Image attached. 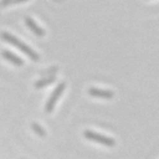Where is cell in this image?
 Returning <instances> with one entry per match:
<instances>
[{
    "instance_id": "1",
    "label": "cell",
    "mask_w": 159,
    "mask_h": 159,
    "mask_svg": "<svg viewBox=\"0 0 159 159\" xmlns=\"http://www.w3.org/2000/svg\"><path fill=\"white\" fill-rule=\"evenodd\" d=\"M0 36H1V39H2L4 41H6V42H9V43H11V45H14V46H16V47L20 48L22 52H25L31 60H34V61H37V60H39V55H37L32 48H30L27 45H25V43L21 42L19 39H16L15 36L10 35L9 32H1Z\"/></svg>"
},
{
    "instance_id": "2",
    "label": "cell",
    "mask_w": 159,
    "mask_h": 159,
    "mask_svg": "<svg viewBox=\"0 0 159 159\" xmlns=\"http://www.w3.org/2000/svg\"><path fill=\"white\" fill-rule=\"evenodd\" d=\"M84 138L88 139V140H92V142H96V143H101L106 147H113L116 144L114 139L111 138V137H106V135H102V134H98L96 132H92V130H84L83 133Z\"/></svg>"
},
{
    "instance_id": "3",
    "label": "cell",
    "mask_w": 159,
    "mask_h": 159,
    "mask_svg": "<svg viewBox=\"0 0 159 159\" xmlns=\"http://www.w3.org/2000/svg\"><path fill=\"white\" fill-rule=\"evenodd\" d=\"M65 88H66V83H65V82H61V83L55 88V91L52 92V94H51V97L48 98V101H47V103H46V107H45V111H46L47 113H51V112L53 111L55 104H56L57 99L60 98V96L63 93Z\"/></svg>"
},
{
    "instance_id": "4",
    "label": "cell",
    "mask_w": 159,
    "mask_h": 159,
    "mask_svg": "<svg viewBox=\"0 0 159 159\" xmlns=\"http://www.w3.org/2000/svg\"><path fill=\"white\" fill-rule=\"evenodd\" d=\"M88 94L92 97H99V98H112L114 96V93L109 89H101V88H96V87H91L88 89Z\"/></svg>"
},
{
    "instance_id": "5",
    "label": "cell",
    "mask_w": 159,
    "mask_h": 159,
    "mask_svg": "<svg viewBox=\"0 0 159 159\" xmlns=\"http://www.w3.org/2000/svg\"><path fill=\"white\" fill-rule=\"evenodd\" d=\"M25 22H26V25L29 26V29H30L35 35H37V36H43V35H45V30H42L31 17H25Z\"/></svg>"
},
{
    "instance_id": "6",
    "label": "cell",
    "mask_w": 159,
    "mask_h": 159,
    "mask_svg": "<svg viewBox=\"0 0 159 159\" xmlns=\"http://www.w3.org/2000/svg\"><path fill=\"white\" fill-rule=\"evenodd\" d=\"M1 55H2V57H4L5 60L10 61V62L14 63L15 66H22V65H24V61H22L20 57L15 56L14 53H11V52H9V51H2Z\"/></svg>"
},
{
    "instance_id": "7",
    "label": "cell",
    "mask_w": 159,
    "mask_h": 159,
    "mask_svg": "<svg viewBox=\"0 0 159 159\" xmlns=\"http://www.w3.org/2000/svg\"><path fill=\"white\" fill-rule=\"evenodd\" d=\"M53 82H55V76H51V77H47V78H45V80L37 81V82L35 83V87H36V88H41V87H45V86L51 84V83H53Z\"/></svg>"
},
{
    "instance_id": "8",
    "label": "cell",
    "mask_w": 159,
    "mask_h": 159,
    "mask_svg": "<svg viewBox=\"0 0 159 159\" xmlns=\"http://www.w3.org/2000/svg\"><path fill=\"white\" fill-rule=\"evenodd\" d=\"M31 127H32V129H34V130H35L40 137H45V135H46L45 129H43L41 125H39L37 123H32V124H31Z\"/></svg>"
},
{
    "instance_id": "9",
    "label": "cell",
    "mask_w": 159,
    "mask_h": 159,
    "mask_svg": "<svg viewBox=\"0 0 159 159\" xmlns=\"http://www.w3.org/2000/svg\"><path fill=\"white\" fill-rule=\"evenodd\" d=\"M24 1H27V0H1L0 5L1 6H7L10 4H20V2H24Z\"/></svg>"
}]
</instances>
